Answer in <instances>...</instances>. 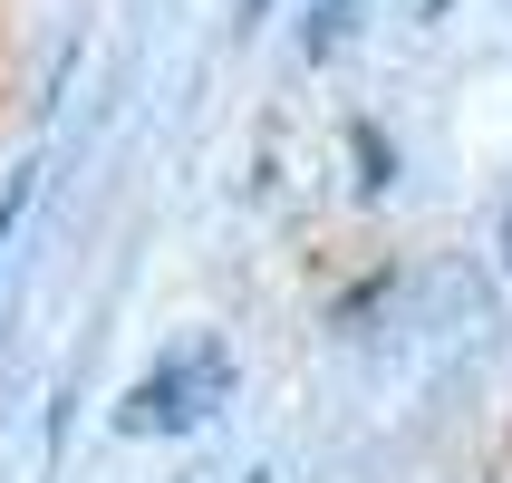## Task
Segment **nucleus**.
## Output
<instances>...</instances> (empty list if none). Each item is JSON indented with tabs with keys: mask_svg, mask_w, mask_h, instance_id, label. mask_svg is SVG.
<instances>
[{
	"mask_svg": "<svg viewBox=\"0 0 512 483\" xmlns=\"http://www.w3.org/2000/svg\"><path fill=\"white\" fill-rule=\"evenodd\" d=\"M223 397H232V358H223V348H174L155 377L126 387L116 426H126V435H184V426H203Z\"/></svg>",
	"mask_w": 512,
	"mask_h": 483,
	"instance_id": "nucleus-1",
	"label": "nucleus"
},
{
	"mask_svg": "<svg viewBox=\"0 0 512 483\" xmlns=\"http://www.w3.org/2000/svg\"><path fill=\"white\" fill-rule=\"evenodd\" d=\"M29 194H39V174H10V194H0V252H10V232H20Z\"/></svg>",
	"mask_w": 512,
	"mask_h": 483,
	"instance_id": "nucleus-2",
	"label": "nucleus"
}]
</instances>
